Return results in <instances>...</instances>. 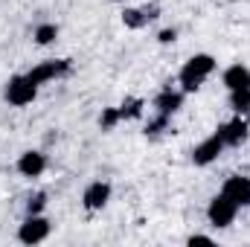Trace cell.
Listing matches in <instances>:
<instances>
[{
    "label": "cell",
    "instance_id": "cell-2",
    "mask_svg": "<svg viewBox=\"0 0 250 247\" xmlns=\"http://www.w3.org/2000/svg\"><path fill=\"white\" fill-rule=\"evenodd\" d=\"M236 212H239V204H236V201H230L224 192H221L218 198H212V201H209V209H207V215H209L212 227H230V224H233V218H236Z\"/></svg>",
    "mask_w": 250,
    "mask_h": 247
},
{
    "label": "cell",
    "instance_id": "cell-3",
    "mask_svg": "<svg viewBox=\"0 0 250 247\" xmlns=\"http://www.w3.org/2000/svg\"><path fill=\"white\" fill-rule=\"evenodd\" d=\"M35 93H38V84L29 76H15L9 82V87H6V99L12 105H29L35 99Z\"/></svg>",
    "mask_w": 250,
    "mask_h": 247
},
{
    "label": "cell",
    "instance_id": "cell-10",
    "mask_svg": "<svg viewBox=\"0 0 250 247\" xmlns=\"http://www.w3.org/2000/svg\"><path fill=\"white\" fill-rule=\"evenodd\" d=\"M64 70H67V62H47V64H38L35 70H29L26 76H29L35 84H44L47 79H56V76H62Z\"/></svg>",
    "mask_w": 250,
    "mask_h": 247
},
{
    "label": "cell",
    "instance_id": "cell-9",
    "mask_svg": "<svg viewBox=\"0 0 250 247\" xmlns=\"http://www.w3.org/2000/svg\"><path fill=\"white\" fill-rule=\"evenodd\" d=\"M218 137L224 140V145H239V143L248 137V123L239 117V120H233V123L221 125V128H218Z\"/></svg>",
    "mask_w": 250,
    "mask_h": 247
},
{
    "label": "cell",
    "instance_id": "cell-8",
    "mask_svg": "<svg viewBox=\"0 0 250 247\" xmlns=\"http://www.w3.org/2000/svg\"><path fill=\"white\" fill-rule=\"evenodd\" d=\"M108 198H111V186L102 184V181L90 184L87 189H84V195H82V201H84L87 209H102V206L108 204Z\"/></svg>",
    "mask_w": 250,
    "mask_h": 247
},
{
    "label": "cell",
    "instance_id": "cell-11",
    "mask_svg": "<svg viewBox=\"0 0 250 247\" xmlns=\"http://www.w3.org/2000/svg\"><path fill=\"white\" fill-rule=\"evenodd\" d=\"M224 84H227L230 90L250 87V70H248V67H242V64H233V67H227V73H224Z\"/></svg>",
    "mask_w": 250,
    "mask_h": 247
},
{
    "label": "cell",
    "instance_id": "cell-1",
    "mask_svg": "<svg viewBox=\"0 0 250 247\" xmlns=\"http://www.w3.org/2000/svg\"><path fill=\"white\" fill-rule=\"evenodd\" d=\"M212 70H215V59H212V56H207V53L192 56V59L184 64V70H181V84H184V90H198L201 82H204Z\"/></svg>",
    "mask_w": 250,
    "mask_h": 247
},
{
    "label": "cell",
    "instance_id": "cell-18",
    "mask_svg": "<svg viewBox=\"0 0 250 247\" xmlns=\"http://www.w3.org/2000/svg\"><path fill=\"white\" fill-rule=\"evenodd\" d=\"M166 120H169V117H166V114H160V117H157L154 123H148V125H146V134H157L160 128H166Z\"/></svg>",
    "mask_w": 250,
    "mask_h": 247
},
{
    "label": "cell",
    "instance_id": "cell-4",
    "mask_svg": "<svg viewBox=\"0 0 250 247\" xmlns=\"http://www.w3.org/2000/svg\"><path fill=\"white\" fill-rule=\"evenodd\" d=\"M47 236H50V221L41 218V215H29V218L21 224V230H18V239H21L23 245H38V242H44Z\"/></svg>",
    "mask_w": 250,
    "mask_h": 247
},
{
    "label": "cell",
    "instance_id": "cell-5",
    "mask_svg": "<svg viewBox=\"0 0 250 247\" xmlns=\"http://www.w3.org/2000/svg\"><path fill=\"white\" fill-rule=\"evenodd\" d=\"M221 148H224V140H221L218 134H212L209 140H204V143L192 151V160H195L198 166H207V163H212V160L221 154Z\"/></svg>",
    "mask_w": 250,
    "mask_h": 247
},
{
    "label": "cell",
    "instance_id": "cell-12",
    "mask_svg": "<svg viewBox=\"0 0 250 247\" xmlns=\"http://www.w3.org/2000/svg\"><path fill=\"white\" fill-rule=\"evenodd\" d=\"M154 105H157V111H160V114H166V117H169V114H175V111L184 105V96H181L178 90H163V93L157 96V102H154Z\"/></svg>",
    "mask_w": 250,
    "mask_h": 247
},
{
    "label": "cell",
    "instance_id": "cell-20",
    "mask_svg": "<svg viewBox=\"0 0 250 247\" xmlns=\"http://www.w3.org/2000/svg\"><path fill=\"white\" fill-rule=\"evenodd\" d=\"M195 242H198V245H212L209 236H189V245H195Z\"/></svg>",
    "mask_w": 250,
    "mask_h": 247
},
{
    "label": "cell",
    "instance_id": "cell-15",
    "mask_svg": "<svg viewBox=\"0 0 250 247\" xmlns=\"http://www.w3.org/2000/svg\"><path fill=\"white\" fill-rule=\"evenodd\" d=\"M123 21L131 26V29H140L148 18H146V12H137V9H125V15H123Z\"/></svg>",
    "mask_w": 250,
    "mask_h": 247
},
{
    "label": "cell",
    "instance_id": "cell-19",
    "mask_svg": "<svg viewBox=\"0 0 250 247\" xmlns=\"http://www.w3.org/2000/svg\"><path fill=\"white\" fill-rule=\"evenodd\" d=\"M175 38H178V32H175V29H163V32H160V44H172Z\"/></svg>",
    "mask_w": 250,
    "mask_h": 247
},
{
    "label": "cell",
    "instance_id": "cell-17",
    "mask_svg": "<svg viewBox=\"0 0 250 247\" xmlns=\"http://www.w3.org/2000/svg\"><path fill=\"white\" fill-rule=\"evenodd\" d=\"M44 204H47V195H35V198L29 201V215H38V212L44 209Z\"/></svg>",
    "mask_w": 250,
    "mask_h": 247
},
{
    "label": "cell",
    "instance_id": "cell-16",
    "mask_svg": "<svg viewBox=\"0 0 250 247\" xmlns=\"http://www.w3.org/2000/svg\"><path fill=\"white\" fill-rule=\"evenodd\" d=\"M120 120H123V114H120L117 108H108V111L102 114V120H99V123H102V128H114Z\"/></svg>",
    "mask_w": 250,
    "mask_h": 247
},
{
    "label": "cell",
    "instance_id": "cell-14",
    "mask_svg": "<svg viewBox=\"0 0 250 247\" xmlns=\"http://www.w3.org/2000/svg\"><path fill=\"white\" fill-rule=\"evenodd\" d=\"M56 35H59L56 23H41V26L35 29V44L47 47V44H53V41H56Z\"/></svg>",
    "mask_w": 250,
    "mask_h": 247
},
{
    "label": "cell",
    "instance_id": "cell-13",
    "mask_svg": "<svg viewBox=\"0 0 250 247\" xmlns=\"http://www.w3.org/2000/svg\"><path fill=\"white\" fill-rule=\"evenodd\" d=\"M230 105L236 114H248L250 111V87H242V90H230Z\"/></svg>",
    "mask_w": 250,
    "mask_h": 247
},
{
    "label": "cell",
    "instance_id": "cell-6",
    "mask_svg": "<svg viewBox=\"0 0 250 247\" xmlns=\"http://www.w3.org/2000/svg\"><path fill=\"white\" fill-rule=\"evenodd\" d=\"M224 195H227L230 201H236L239 206L250 204V178H242V175L227 178V184H224Z\"/></svg>",
    "mask_w": 250,
    "mask_h": 247
},
{
    "label": "cell",
    "instance_id": "cell-7",
    "mask_svg": "<svg viewBox=\"0 0 250 247\" xmlns=\"http://www.w3.org/2000/svg\"><path fill=\"white\" fill-rule=\"evenodd\" d=\"M44 169H47V157H44L41 151H26V154H21V160H18V172H21L23 178H38Z\"/></svg>",
    "mask_w": 250,
    "mask_h": 247
}]
</instances>
